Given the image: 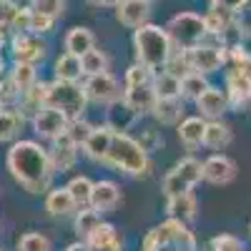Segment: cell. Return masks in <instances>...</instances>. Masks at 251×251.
Wrapping results in <instances>:
<instances>
[{
  "mask_svg": "<svg viewBox=\"0 0 251 251\" xmlns=\"http://www.w3.org/2000/svg\"><path fill=\"white\" fill-rule=\"evenodd\" d=\"M8 171L28 194H43L53 181V163L48 151L35 141H18L8 151Z\"/></svg>",
  "mask_w": 251,
  "mask_h": 251,
  "instance_id": "obj_1",
  "label": "cell"
},
{
  "mask_svg": "<svg viewBox=\"0 0 251 251\" xmlns=\"http://www.w3.org/2000/svg\"><path fill=\"white\" fill-rule=\"evenodd\" d=\"M133 48H136V63L146 66L149 71H161L166 66L169 55L174 53V43L166 28L153 25V23H146L141 28H136L133 33Z\"/></svg>",
  "mask_w": 251,
  "mask_h": 251,
  "instance_id": "obj_2",
  "label": "cell"
},
{
  "mask_svg": "<svg viewBox=\"0 0 251 251\" xmlns=\"http://www.w3.org/2000/svg\"><path fill=\"white\" fill-rule=\"evenodd\" d=\"M103 163H111L113 169L128 174V176H141L149 169V153H146V149L136 138L116 131L111 141V151Z\"/></svg>",
  "mask_w": 251,
  "mask_h": 251,
  "instance_id": "obj_3",
  "label": "cell"
},
{
  "mask_svg": "<svg viewBox=\"0 0 251 251\" xmlns=\"http://www.w3.org/2000/svg\"><path fill=\"white\" fill-rule=\"evenodd\" d=\"M86 103H88V98H86V93H83V86H78V83L55 78L53 83L46 86V106L63 111L71 121L83 116Z\"/></svg>",
  "mask_w": 251,
  "mask_h": 251,
  "instance_id": "obj_4",
  "label": "cell"
},
{
  "mask_svg": "<svg viewBox=\"0 0 251 251\" xmlns=\"http://www.w3.org/2000/svg\"><path fill=\"white\" fill-rule=\"evenodd\" d=\"M166 33H169L171 43H176L181 50H191V48L201 46L203 40L208 38L203 15H196V13H178V15H174L169 20V25H166Z\"/></svg>",
  "mask_w": 251,
  "mask_h": 251,
  "instance_id": "obj_5",
  "label": "cell"
},
{
  "mask_svg": "<svg viewBox=\"0 0 251 251\" xmlns=\"http://www.w3.org/2000/svg\"><path fill=\"white\" fill-rule=\"evenodd\" d=\"M68 126H71V118L58 111V108H50V106H43L40 111L33 113V128L38 136H43V138H60V136H66L68 133Z\"/></svg>",
  "mask_w": 251,
  "mask_h": 251,
  "instance_id": "obj_6",
  "label": "cell"
},
{
  "mask_svg": "<svg viewBox=\"0 0 251 251\" xmlns=\"http://www.w3.org/2000/svg\"><path fill=\"white\" fill-rule=\"evenodd\" d=\"M83 93H86L88 100L93 103H103V106H108V103H118L121 100V86L118 80L111 75V73H98V75H88L86 83H83Z\"/></svg>",
  "mask_w": 251,
  "mask_h": 251,
  "instance_id": "obj_7",
  "label": "cell"
},
{
  "mask_svg": "<svg viewBox=\"0 0 251 251\" xmlns=\"http://www.w3.org/2000/svg\"><path fill=\"white\" fill-rule=\"evenodd\" d=\"M188 53V66H191L194 73H201V75H208V73H216L224 63H226V48L221 46H208V43H201Z\"/></svg>",
  "mask_w": 251,
  "mask_h": 251,
  "instance_id": "obj_8",
  "label": "cell"
},
{
  "mask_svg": "<svg viewBox=\"0 0 251 251\" xmlns=\"http://www.w3.org/2000/svg\"><path fill=\"white\" fill-rule=\"evenodd\" d=\"M13 55H15V63H40L46 55H48V43L40 35H33V33H23V35H15L13 38Z\"/></svg>",
  "mask_w": 251,
  "mask_h": 251,
  "instance_id": "obj_9",
  "label": "cell"
},
{
  "mask_svg": "<svg viewBox=\"0 0 251 251\" xmlns=\"http://www.w3.org/2000/svg\"><path fill=\"white\" fill-rule=\"evenodd\" d=\"M151 15V3L149 0H121L116 5V18L118 23H123L126 28H141L149 23Z\"/></svg>",
  "mask_w": 251,
  "mask_h": 251,
  "instance_id": "obj_10",
  "label": "cell"
},
{
  "mask_svg": "<svg viewBox=\"0 0 251 251\" xmlns=\"http://www.w3.org/2000/svg\"><path fill=\"white\" fill-rule=\"evenodd\" d=\"M236 176V163L224 156V153H214L203 161V181L214 183V186H224L228 181H234Z\"/></svg>",
  "mask_w": 251,
  "mask_h": 251,
  "instance_id": "obj_11",
  "label": "cell"
},
{
  "mask_svg": "<svg viewBox=\"0 0 251 251\" xmlns=\"http://www.w3.org/2000/svg\"><path fill=\"white\" fill-rule=\"evenodd\" d=\"M196 108L201 111L203 118L216 121V118H221V116L228 111V96H226V91H221V88L208 86V88L196 98Z\"/></svg>",
  "mask_w": 251,
  "mask_h": 251,
  "instance_id": "obj_12",
  "label": "cell"
},
{
  "mask_svg": "<svg viewBox=\"0 0 251 251\" xmlns=\"http://www.w3.org/2000/svg\"><path fill=\"white\" fill-rule=\"evenodd\" d=\"M113 133H116V128H111V126L91 128L88 138L83 141V151H86V156L93 158V161H106V156H108V151H111Z\"/></svg>",
  "mask_w": 251,
  "mask_h": 251,
  "instance_id": "obj_13",
  "label": "cell"
},
{
  "mask_svg": "<svg viewBox=\"0 0 251 251\" xmlns=\"http://www.w3.org/2000/svg\"><path fill=\"white\" fill-rule=\"evenodd\" d=\"M121 201V191L113 181H98L93 183V191H91V201L88 206L98 214H106V211H113Z\"/></svg>",
  "mask_w": 251,
  "mask_h": 251,
  "instance_id": "obj_14",
  "label": "cell"
},
{
  "mask_svg": "<svg viewBox=\"0 0 251 251\" xmlns=\"http://www.w3.org/2000/svg\"><path fill=\"white\" fill-rule=\"evenodd\" d=\"M121 100L131 113H151L158 98L151 86H136V88H126Z\"/></svg>",
  "mask_w": 251,
  "mask_h": 251,
  "instance_id": "obj_15",
  "label": "cell"
},
{
  "mask_svg": "<svg viewBox=\"0 0 251 251\" xmlns=\"http://www.w3.org/2000/svg\"><path fill=\"white\" fill-rule=\"evenodd\" d=\"M158 231H161L166 246H169V244H178V246H183L186 251H194V249H196V239H194V234L186 228L183 221L169 219V221H163V224L158 226Z\"/></svg>",
  "mask_w": 251,
  "mask_h": 251,
  "instance_id": "obj_16",
  "label": "cell"
},
{
  "mask_svg": "<svg viewBox=\"0 0 251 251\" xmlns=\"http://www.w3.org/2000/svg\"><path fill=\"white\" fill-rule=\"evenodd\" d=\"M48 156H50V163H53L55 171L58 169L66 171V169H71V166L75 163V158H78V143H73L68 138V133H66V136H60V138L53 141V149L48 151Z\"/></svg>",
  "mask_w": 251,
  "mask_h": 251,
  "instance_id": "obj_17",
  "label": "cell"
},
{
  "mask_svg": "<svg viewBox=\"0 0 251 251\" xmlns=\"http://www.w3.org/2000/svg\"><path fill=\"white\" fill-rule=\"evenodd\" d=\"M226 96H228V106H241V103H249L251 100V80L239 71V68H231L226 75Z\"/></svg>",
  "mask_w": 251,
  "mask_h": 251,
  "instance_id": "obj_18",
  "label": "cell"
},
{
  "mask_svg": "<svg viewBox=\"0 0 251 251\" xmlns=\"http://www.w3.org/2000/svg\"><path fill=\"white\" fill-rule=\"evenodd\" d=\"M86 244L93 251H121V236L116 231V226H111V224H100L86 239Z\"/></svg>",
  "mask_w": 251,
  "mask_h": 251,
  "instance_id": "obj_19",
  "label": "cell"
},
{
  "mask_svg": "<svg viewBox=\"0 0 251 251\" xmlns=\"http://www.w3.org/2000/svg\"><path fill=\"white\" fill-rule=\"evenodd\" d=\"M203 131H206V121L201 116L183 118L181 126H178V141L186 149H196V146L203 143Z\"/></svg>",
  "mask_w": 251,
  "mask_h": 251,
  "instance_id": "obj_20",
  "label": "cell"
},
{
  "mask_svg": "<svg viewBox=\"0 0 251 251\" xmlns=\"http://www.w3.org/2000/svg\"><path fill=\"white\" fill-rule=\"evenodd\" d=\"M96 48V35L88 30V28H71L68 35H66V53L71 55H86L88 50Z\"/></svg>",
  "mask_w": 251,
  "mask_h": 251,
  "instance_id": "obj_21",
  "label": "cell"
},
{
  "mask_svg": "<svg viewBox=\"0 0 251 251\" xmlns=\"http://www.w3.org/2000/svg\"><path fill=\"white\" fill-rule=\"evenodd\" d=\"M75 201L68 194V188H50L46 196V211L50 216H68L71 211H75Z\"/></svg>",
  "mask_w": 251,
  "mask_h": 251,
  "instance_id": "obj_22",
  "label": "cell"
},
{
  "mask_svg": "<svg viewBox=\"0 0 251 251\" xmlns=\"http://www.w3.org/2000/svg\"><path fill=\"white\" fill-rule=\"evenodd\" d=\"M38 83V71L35 66H30V63H15L13 71H10V86L15 88V93L25 96L33 86Z\"/></svg>",
  "mask_w": 251,
  "mask_h": 251,
  "instance_id": "obj_23",
  "label": "cell"
},
{
  "mask_svg": "<svg viewBox=\"0 0 251 251\" xmlns=\"http://www.w3.org/2000/svg\"><path fill=\"white\" fill-rule=\"evenodd\" d=\"M166 211H169V219H176V221H191L196 219V199L191 194H183V196H174L166 203Z\"/></svg>",
  "mask_w": 251,
  "mask_h": 251,
  "instance_id": "obj_24",
  "label": "cell"
},
{
  "mask_svg": "<svg viewBox=\"0 0 251 251\" xmlns=\"http://www.w3.org/2000/svg\"><path fill=\"white\" fill-rule=\"evenodd\" d=\"M151 88H153L156 98H181V78H176L169 71H161L153 75Z\"/></svg>",
  "mask_w": 251,
  "mask_h": 251,
  "instance_id": "obj_25",
  "label": "cell"
},
{
  "mask_svg": "<svg viewBox=\"0 0 251 251\" xmlns=\"http://www.w3.org/2000/svg\"><path fill=\"white\" fill-rule=\"evenodd\" d=\"M231 143V128H228L226 123L221 121H211L206 123V131H203V146H208V149H224V146Z\"/></svg>",
  "mask_w": 251,
  "mask_h": 251,
  "instance_id": "obj_26",
  "label": "cell"
},
{
  "mask_svg": "<svg viewBox=\"0 0 251 251\" xmlns=\"http://www.w3.org/2000/svg\"><path fill=\"white\" fill-rule=\"evenodd\" d=\"M203 23H206L208 35L219 38L228 25L234 23V13H228V10H224V8H219V5H211V8H208V13L203 15Z\"/></svg>",
  "mask_w": 251,
  "mask_h": 251,
  "instance_id": "obj_27",
  "label": "cell"
},
{
  "mask_svg": "<svg viewBox=\"0 0 251 251\" xmlns=\"http://www.w3.org/2000/svg\"><path fill=\"white\" fill-rule=\"evenodd\" d=\"M80 75H83V68H80V58H78V55L63 53V55L55 60V78H58V80H71V83H75Z\"/></svg>",
  "mask_w": 251,
  "mask_h": 251,
  "instance_id": "obj_28",
  "label": "cell"
},
{
  "mask_svg": "<svg viewBox=\"0 0 251 251\" xmlns=\"http://www.w3.org/2000/svg\"><path fill=\"white\" fill-rule=\"evenodd\" d=\"M181 111H183V106H181L178 98H158L151 113L156 116L158 123H176Z\"/></svg>",
  "mask_w": 251,
  "mask_h": 251,
  "instance_id": "obj_29",
  "label": "cell"
},
{
  "mask_svg": "<svg viewBox=\"0 0 251 251\" xmlns=\"http://www.w3.org/2000/svg\"><path fill=\"white\" fill-rule=\"evenodd\" d=\"M80 68H83V75L108 73V55L103 50H98V48H93L86 55H80Z\"/></svg>",
  "mask_w": 251,
  "mask_h": 251,
  "instance_id": "obj_30",
  "label": "cell"
},
{
  "mask_svg": "<svg viewBox=\"0 0 251 251\" xmlns=\"http://www.w3.org/2000/svg\"><path fill=\"white\" fill-rule=\"evenodd\" d=\"M68 194L73 196V201H75V206H88V201H91V191H93V181L88 178V176H73L71 181H68Z\"/></svg>",
  "mask_w": 251,
  "mask_h": 251,
  "instance_id": "obj_31",
  "label": "cell"
},
{
  "mask_svg": "<svg viewBox=\"0 0 251 251\" xmlns=\"http://www.w3.org/2000/svg\"><path fill=\"white\" fill-rule=\"evenodd\" d=\"M100 224H103V221H100V214H98V211H93L91 206H88V208H80L78 216H75V231H78V236L88 239Z\"/></svg>",
  "mask_w": 251,
  "mask_h": 251,
  "instance_id": "obj_32",
  "label": "cell"
},
{
  "mask_svg": "<svg viewBox=\"0 0 251 251\" xmlns=\"http://www.w3.org/2000/svg\"><path fill=\"white\" fill-rule=\"evenodd\" d=\"M188 186H196L201 178H203V163L201 161H196V158H181L178 161V166H176V169H174Z\"/></svg>",
  "mask_w": 251,
  "mask_h": 251,
  "instance_id": "obj_33",
  "label": "cell"
},
{
  "mask_svg": "<svg viewBox=\"0 0 251 251\" xmlns=\"http://www.w3.org/2000/svg\"><path fill=\"white\" fill-rule=\"evenodd\" d=\"M208 88V80H206V75H201V73H186L183 78H181V96L183 98H191V100H196L203 91Z\"/></svg>",
  "mask_w": 251,
  "mask_h": 251,
  "instance_id": "obj_34",
  "label": "cell"
},
{
  "mask_svg": "<svg viewBox=\"0 0 251 251\" xmlns=\"http://www.w3.org/2000/svg\"><path fill=\"white\" fill-rule=\"evenodd\" d=\"M23 126V113L15 111H0V143L13 138L18 133V128Z\"/></svg>",
  "mask_w": 251,
  "mask_h": 251,
  "instance_id": "obj_35",
  "label": "cell"
},
{
  "mask_svg": "<svg viewBox=\"0 0 251 251\" xmlns=\"http://www.w3.org/2000/svg\"><path fill=\"white\" fill-rule=\"evenodd\" d=\"M18 251H50V239L38 231H28L18 239Z\"/></svg>",
  "mask_w": 251,
  "mask_h": 251,
  "instance_id": "obj_36",
  "label": "cell"
},
{
  "mask_svg": "<svg viewBox=\"0 0 251 251\" xmlns=\"http://www.w3.org/2000/svg\"><path fill=\"white\" fill-rule=\"evenodd\" d=\"M153 80V71H149L141 63H133V66L126 71V88H136V86H151Z\"/></svg>",
  "mask_w": 251,
  "mask_h": 251,
  "instance_id": "obj_37",
  "label": "cell"
},
{
  "mask_svg": "<svg viewBox=\"0 0 251 251\" xmlns=\"http://www.w3.org/2000/svg\"><path fill=\"white\" fill-rule=\"evenodd\" d=\"M163 71L174 73L176 78H183L186 73H191V66H188V53H186V50H174V53L169 55V60H166Z\"/></svg>",
  "mask_w": 251,
  "mask_h": 251,
  "instance_id": "obj_38",
  "label": "cell"
},
{
  "mask_svg": "<svg viewBox=\"0 0 251 251\" xmlns=\"http://www.w3.org/2000/svg\"><path fill=\"white\" fill-rule=\"evenodd\" d=\"M163 194L169 196V199H174V196H183V194H191V186H188L176 171H171V174H166V176H163Z\"/></svg>",
  "mask_w": 251,
  "mask_h": 251,
  "instance_id": "obj_39",
  "label": "cell"
},
{
  "mask_svg": "<svg viewBox=\"0 0 251 251\" xmlns=\"http://www.w3.org/2000/svg\"><path fill=\"white\" fill-rule=\"evenodd\" d=\"M30 10L50 15L58 20L63 15V10H66V0H30Z\"/></svg>",
  "mask_w": 251,
  "mask_h": 251,
  "instance_id": "obj_40",
  "label": "cell"
},
{
  "mask_svg": "<svg viewBox=\"0 0 251 251\" xmlns=\"http://www.w3.org/2000/svg\"><path fill=\"white\" fill-rule=\"evenodd\" d=\"M53 28H55V18L30 10V33H33V35H46V33H50Z\"/></svg>",
  "mask_w": 251,
  "mask_h": 251,
  "instance_id": "obj_41",
  "label": "cell"
},
{
  "mask_svg": "<svg viewBox=\"0 0 251 251\" xmlns=\"http://www.w3.org/2000/svg\"><path fill=\"white\" fill-rule=\"evenodd\" d=\"M211 251H244L241 241L231 234H221L211 241Z\"/></svg>",
  "mask_w": 251,
  "mask_h": 251,
  "instance_id": "obj_42",
  "label": "cell"
},
{
  "mask_svg": "<svg viewBox=\"0 0 251 251\" xmlns=\"http://www.w3.org/2000/svg\"><path fill=\"white\" fill-rule=\"evenodd\" d=\"M18 10L20 8L13 3V0H0V28H10Z\"/></svg>",
  "mask_w": 251,
  "mask_h": 251,
  "instance_id": "obj_43",
  "label": "cell"
},
{
  "mask_svg": "<svg viewBox=\"0 0 251 251\" xmlns=\"http://www.w3.org/2000/svg\"><path fill=\"white\" fill-rule=\"evenodd\" d=\"M8 30H15V35H23V33H30V8H20L13 25Z\"/></svg>",
  "mask_w": 251,
  "mask_h": 251,
  "instance_id": "obj_44",
  "label": "cell"
},
{
  "mask_svg": "<svg viewBox=\"0 0 251 251\" xmlns=\"http://www.w3.org/2000/svg\"><path fill=\"white\" fill-rule=\"evenodd\" d=\"M166 244H163V236H161V231H158V226L156 228H151L149 234H146V239H143V251H161Z\"/></svg>",
  "mask_w": 251,
  "mask_h": 251,
  "instance_id": "obj_45",
  "label": "cell"
},
{
  "mask_svg": "<svg viewBox=\"0 0 251 251\" xmlns=\"http://www.w3.org/2000/svg\"><path fill=\"white\" fill-rule=\"evenodd\" d=\"M211 5H219V8H224V10L236 15L239 10H244L249 5V0H211Z\"/></svg>",
  "mask_w": 251,
  "mask_h": 251,
  "instance_id": "obj_46",
  "label": "cell"
},
{
  "mask_svg": "<svg viewBox=\"0 0 251 251\" xmlns=\"http://www.w3.org/2000/svg\"><path fill=\"white\" fill-rule=\"evenodd\" d=\"M88 3H93V5H98V8H116L121 0H88Z\"/></svg>",
  "mask_w": 251,
  "mask_h": 251,
  "instance_id": "obj_47",
  "label": "cell"
},
{
  "mask_svg": "<svg viewBox=\"0 0 251 251\" xmlns=\"http://www.w3.org/2000/svg\"><path fill=\"white\" fill-rule=\"evenodd\" d=\"M234 68H239V71L251 80V58H249V60H244V63H239V66H234Z\"/></svg>",
  "mask_w": 251,
  "mask_h": 251,
  "instance_id": "obj_48",
  "label": "cell"
},
{
  "mask_svg": "<svg viewBox=\"0 0 251 251\" xmlns=\"http://www.w3.org/2000/svg\"><path fill=\"white\" fill-rule=\"evenodd\" d=\"M66 251H93V249H91L86 241H75V244H71Z\"/></svg>",
  "mask_w": 251,
  "mask_h": 251,
  "instance_id": "obj_49",
  "label": "cell"
},
{
  "mask_svg": "<svg viewBox=\"0 0 251 251\" xmlns=\"http://www.w3.org/2000/svg\"><path fill=\"white\" fill-rule=\"evenodd\" d=\"M5 40H8V28H0V48L5 46Z\"/></svg>",
  "mask_w": 251,
  "mask_h": 251,
  "instance_id": "obj_50",
  "label": "cell"
},
{
  "mask_svg": "<svg viewBox=\"0 0 251 251\" xmlns=\"http://www.w3.org/2000/svg\"><path fill=\"white\" fill-rule=\"evenodd\" d=\"M3 71H5V63H3V58H0V80H3Z\"/></svg>",
  "mask_w": 251,
  "mask_h": 251,
  "instance_id": "obj_51",
  "label": "cell"
},
{
  "mask_svg": "<svg viewBox=\"0 0 251 251\" xmlns=\"http://www.w3.org/2000/svg\"><path fill=\"white\" fill-rule=\"evenodd\" d=\"M149 3H151V0H149Z\"/></svg>",
  "mask_w": 251,
  "mask_h": 251,
  "instance_id": "obj_52",
  "label": "cell"
},
{
  "mask_svg": "<svg viewBox=\"0 0 251 251\" xmlns=\"http://www.w3.org/2000/svg\"><path fill=\"white\" fill-rule=\"evenodd\" d=\"M249 231H251V228H249Z\"/></svg>",
  "mask_w": 251,
  "mask_h": 251,
  "instance_id": "obj_53",
  "label": "cell"
},
{
  "mask_svg": "<svg viewBox=\"0 0 251 251\" xmlns=\"http://www.w3.org/2000/svg\"><path fill=\"white\" fill-rule=\"evenodd\" d=\"M0 251H3V249H0Z\"/></svg>",
  "mask_w": 251,
  "mask_h": 251,
  "instance_id": "obj_54",
  "label": "cell"
}]
</instances>
